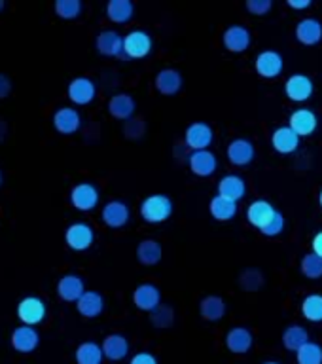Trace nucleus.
<instances>
[{
  "mask_svg": "<svg viewBox=\"0 0 322 364\" xmlns=\"http://www.w3.org/2000/svg\"><path fill=\"white\" fill-rule=\"evenodd\" d=\"M173 215V201L165 193H152L142 199L141 216L148 224H161Z\"/></svg>",
  "mask_w": 322,
  "mask_h": 364,
  "instance_id": "1",
  "label": "nucleus"
},
{
  "mask_svg": "<svg viewBox=\"0 0 322 364\" xmlns=\"http://www.w3.org/2000/svg\"><path fill=\"white\" fill-rule=\"evenodd\" d=\"M184 141H186V146L192 148L193 152L209 150V146L215 141V129L207 122H193L186 127Z\"/></svg>",
  "mask_w": 322,
  "mask_h": 364,
  "instance_id": "2",
  "label": "nucleus"
},
{
  "mask_svg": "<svg viewBox=\"0 0 322 364\" xmlns=\"http://www.w3.org/2000/svg\"><path fill=\"white\" fill-rule=\"evenodd\" d=\"M154 48L152 36L146 31H131L124 36V53L131 59H142V57L150 55Z\"/></svg>",
  "mask_w": 322,
  "mask_h": 364,
  "instance_id": "3",
  "label": "nucleus"
},
{
  "mask_svg": "<svg viewBox=\"0 0 322 364\" xmlns=\"http://www.w3.org/2000/svg\"><path fill=\"white\" fill-rule=\"evenodd\" d=\"M256 73L260 74L262 78L272 80L277 78L279 74L283 73L284 68V59L283 55L275 50H264L256 55L254 61Z\"/></svg>",
  "mask_w": 322,
  "mask_h": 364,
  "instance_id": "4",
  "label": "nucleus"
},
{
  "mask_svg": "<svg viewBox=\"0 0 322 364\" xmlns=\"http://www.w3.org/2000/svg\"><path fill=\"white\" fill-rule=\"evenodd\" d=\"M315 85L313 80L306 74H292L286 82H284V95L289 97L290 101L294 102H306L311 99Z\"/></svg>",
  "mask_w": 322,
  "mask_h": 364,
  "instance_id": "5",
  "label": "nucleus"
},
{
  "mask_svg": "<svg viewBox=\"0 0 322 364\" xmlns=\"http://www.w3.org/2000/svg\"><path fill=\"white\" fill-rule=\"evenodd\" d=\"M252 36L250 31L245 25H230L222 34V44L232 53H243L250 48Z\"/></svg>",
  "mask_w": 322,
  "mask_h": 364,
  "instance_id": "6",
  "label": "nucleus"
},
{
  "mask_svg": "<svg viewBox=\"0 0 322 364\" xmlns=\"http://www.w3.org/2000/svg\"><path fill=\"white\" fill-rule=\"evenodd\" d=\"M93 239H95L93 228L90 224H85V222H74L65 232V241L74 250L90 249L91 245H93Z\"/></svg>",
  "mask_w": 322,
  "mask_h": 364,
  "instance_id": "7",
  "label": "nucleus"
},
{
  "mask_svg": "<svg viewBox=\"0 0 322 364\" xmlns=\"http://www.w3.org/2000/svg\"><path fill=\"white\" fill-rule=\"evenodd\" d=\"M300 139L301 136L290 125H281L272 133V146L281 156H289L300 148Z\"/></svg>",
  "mask_w": 322,
  "mask_h": 364,
  "instance_id": "8",
  "label": "nucleus"
},
{
  "mask_svg": "<svg viewBox=\"0 0 322 364\" xmlns=\"http://www.w3.org/2000/svg\"><path fill=\"white\" fill-rule=\"evenodd\" d=\"M133 304L141 311L152 313L154 309L161 306V292L154 283H142L133 292Z\"/></svg>",
  "mask_w": 322,
  "mask_h": 364,
  "instance_id": "9",
  "label": "nucleus"
},
{
  "mask_svg": "<svg viewBox=\"0 0 322 364\" xmlns=\"http://www.w3.org/2000/svg\"><path fill=\"white\" fill-rule=\"evenodd\" d=\"M17 315H19L23 324H28V326L38 324L45 317V304L40 298H36V296H27V298H23L19 301Z\"/></svg>",
  "mask_w": 322,
  "mask_h": 364,
  "instance_id": "10",
  "label": "nucleus"
},
{
  "mask_svg": "<svg viewBox=\"0 0 322 364\" xmlns=\"http://www.w3.org/2000/svg\"><path fill=\"white\" fill-rule=\"evenodd\" d=\"M70 201L80 210L95 209L99 203V190L91 182H80L70 190Z\"/></svg>",
  "mask_w": 322,
  "mask_h": 364,
  "instance_id": "11",
  "label": "nucleus"
},
{
  "mask_svg": "<svg viewBox=\"0 0 322 364\" xmlns=\"http://www.w3.org/2000/svg\"><path fill=\"white\" fill-rule=\"evenodd\" d=\"M68 99L74 102V105H87L95 99L97 95V85L91 78H85V76H78L74 78L70 84H68Z\"/></svg>",
  "mask_w": 322,
  "mask_h": 364,
  "instance_id": "12",
  "label": "nucleus"
},
{
  "mask_svg": "<svg viewBox=\"0 0 322 364\" xmlns=\"http://www.w3.org/2000/svg\"><path fill=\"white\" fill-rule=\"evenodd\" d=\"M226 156L230 159V164L237 165V167H245L249 165L256 156L254 144L249 139H233L226 148Z\"/></svg>",
  "mask_w": 322,
  "mask_h": 364,
  "instance_id": "13",
  "label": "nucleus"
},
{
  "mask_svg": "<svg viewBox=\"0 0 322 364\" xmlns=\"http://www.w3.org/2000/svg\"><path fill=\"white\" fill-rule=\"evenodd\" d=\"M188 165L193 175L205 178V176L215 175V171L218 169V158L210 150H198V152L190 154Z\"/></svg>",
  "mask_w": 322,
  "mask_h": 364,
  "instance_id": "14",
  "label": "nucleus"
},
{
  "mask_svg": "<svg viewBox=\"0 0 322 364\" xmlns=\"http://www.w3.org/2000/svg\"><path fill=\"white\" fill-rule=\"evenodd\" d=\"M102 222L107 224L108 228H124L127 222H129L131 210L127 207V203L119 201V199H112L108 201L101 210Z\"/></svg>",
  "mask_w": 322,
  "mask_h": 364,
  "instance_id": "15",
  "label": "nucleus"
},
{
  "mask_svg": "<svg viewBox=\"0 0 322 364\" xmlns=\"http://www.w3.org/2000/svg\"><path fill=\"white\" fill-rule=\"evenodd\" d=\"M289 125L300 136H309L317 131L318 118L317 114L309 110V108H298V110L290 114Z\"/></svg>",
  "mask_w": 322,
  "mask_h": 364,
  "instance_id": "16",
  "label": "nucleus"
},
{
  "mask_svg": "<svg viewBox=\"0 0 322 364\" xmlns=\"http://www.w3.org/2000/svg\"><path fill=\"white\" fill-rule=\"evenodd\" d=\"M296 40L304 46H317L322 40V23L317 17H304L296 25Z\"/></svg>",
  "mask_w": 322,
  "mask_h": 364,
  "instance_id": "17",
  "label": "nucleus"
},
{
  "mask_svg": "<svg viewBox=\"0 0 322 364\" xmlns=\"http://www.w3.org/2000/svg\"><path fill=\"white\" fill-rule=\"evenodd\" d=\"M254 343L252 332L245 326H233L227 330L226 334V347L233 355H247L250 351V347Z\"/></svg>",
  "mask_w": 322,
  "mask_h": 364,
  "instance_id": "18",
  "label": "nucleus"
},
{
  "mask_svg": "<svg viewBox=\"0 0 322 364\" xmlns=\"http://www.w3.org/2000/svg\"><path fill=\"white\" fill-rule=\"evenodd\" d=\"M97 51L107 57L124 55V36L116 31H102L97 34Z\"/></svg>",
  "mask_w": 322,
  "mask_h": 364,
  "instance_id": "19",
  "label": "nucleus"
},
{
  "mask_svg": "<svg viewBox=\"0 0 322 364\" xmlns=\"http://www.w3.org/2000/svg\"><path fill=\"white\" fill-rule=\"evenodd\" d=\"M182 84H184V80L176 68H161L156 74V90L165 97L176 95L182 90Z\"/></svg>",
  "mask_w": 322,
  "mask_h": 364,
  "instance_id": "20",
  "label": "nucleus"
},
{
  "mask_svg": "<svg viewBox=\"0 0 322 364\" xmlns=\"http://www.w3.org/2000/svg\"><path fill=\"white\" fill-rule=\"evenodd\" d=\"M245 193H247V182L241 175L230 173L218 181V196H222V198L232 199L237 203L239 199L245 198Z\"/></svg>",
  "mask_w": 322,
  "mask_h": 364,
  "instance_id": "21",
  "label": "nucleus"
},
{
  "mask_svg": "<svg viewBox=\"0 0 322 364\" xmlns=\"http://www.w3.org/2000/svg\"><path fill=\"white\" fill-rule=\"evenodd\" d=\"M38 332L33 328V326H28V324H21V326H17L14 330V334H11V346L14 349L19 353H31L36 349L38 346Z\"/></svg>",
  "mask_w": 322,
  "mask_h": 364,
  "instance_id": "22",
  "label": "nucleus"
},
{
  "mask_svg": "<svg viewBox=\"0 0 322 364\" xmlns=\"http://www.w3.org/2000/svg\"><path fill=\"white\" fill-rule=\"evenodd\" d=\"M275 210L277 209H275L267 199H256V201H252V203L249 205V209H247V220H249L254 228L262 230L267 222L272 220V216L275 215Z\"/></svg>",
  "mask_w": 322,
  "mask_h": 364,
  "instance_id": "23",
  "label": "nucleus"
},
{
  "mask_svg": "<svg viewBox=\"0 0 322 364\" xmlns=\"http://www.w3.org/2000/svg\"><path fill=\"white\" fill-rule=\"evenodd\" d=\"M80 124H82L80 112L73 107H63L53 114V125L59 133L70 135V133L80 129Z\"/></svg>",
  "mask_w": 322,
  "mask_h": 364,
  "instance_id": "24",
  "label": "nucleus"
},
{
  "mask_svg": "<svg viewBox=\"0 0 322 364\" xmlns=\"http://www.w3.org/2000/svg\"><path fill=\"white\" fill-rule=\"evenodd\" d=\"M84 292V281H82V277H78V275H73V273H68V275L61 277L59 279V283H57V294L61 296L63 300L78 301Z\"/></svg>",
  "mask_w": 322,
  "mask_h": 364,
  "instance_id": "25",
  "label": "nucleus"
},
{
  "mask_svg": "<svg viewBox=\"0 0 322 364\" xmlns=\"http://www.w3.org/2000/svg\"><path fill=\"white\" fill-rule=\"evenodd\" d=\"M136 102L129 93H116V95L108 101V112L112 114L114 118L118 119H131L135 114Z\"/></svg>",
  "mask_w": 322,
  "mask_h": 364,
  "instance_id": "26",
  "label": "nucleus"
},
{
  "mask_svg": "<svg viewBox=\"0 0 322 364\" xmlns=\"http://www.w3.org/2000/svg\"><path fill=\"white\" fill-rule=\"evenodd\" d=\"M104 357L110 360H122L129 355V341L122 334H110L107 336L101 343Z\"/></svg>",
  "mask_w": 322,
  "mask_h": 364,
  "instance_id": "27",
  "label": "nucleus"
},
{
  "mask_svg": "<svg viewBox=\"0 0 322 364\" xmlns=\"http://www.w3.org/2000/svg\"><path fill=\"white\" fill-rule=\"evenodd\" d=\"M199 313H201V317L205 321L216 323V321H220L226 315V301H224V298L216 294L205 296L203 300L199 301Z\"/></svg>",
  "mask_w": 322,
  "mask_h": 364,
  "instance_id": "28",
  "label": "nucleus"
},
{
  "mask_svg": "<svg viewBox=\"0 0 322 364\" xmlns=\"http://www.w3.org/2000/svg\"><path fill=\"white\" fill-rule=\"evenodd\" d=\"M76 307H78L80 315L93 318L97 315H101L102 309H104V298L95 290H85L82 298L76 301Z\"/></svg>",
  "mask_w": 322,
  "mask_h": 364,
  "instance_id": "29",
  "label": "nucleus"
},
{
  "mask_svg": "<svg viewBox=\"0 0 322 364\" xmlns=\"http://www.w3.org/2000/svg\"><path fill=\"white\" fill-rule=\"evenodd\" d=\"M161 256H163V249L156 239H142L136 247V258L142 266H156L161 262Z\"/></svg>",
  "mask_w": 322,
  "mask_h": 364,
  "instance_id": "30",
  "label": "nucleus"
},
{
  "mask_svg": "<svg viewBox=\"0 0 322 364\" xmlns=\"http://www.w3.org/2000/svg\"><path fill=\"white\" fill-rule=\"evenodd\" d=\"M209 213L215 220H232V218H235V215H237V203L232 201V199L222 198V196H215V198L210 199Z\"/></svg>",
  "mask_w": 322,
  "mask_h": 364,
  "instance_id": "31",
  "label": "nucleus"
},
{
  "mask_svg": "<svg viewBox=\"0 0 322 364\" xmlns=\"http://www.w3.org/2000/svg\"><path fill=\"white\" fill-rule=\"evenodd\" d=\"M309 341V332L300 324H290L283 332V346L286 351L298 353Z\"/></svg>",
  "mask_w": 322,
  "mask_h": 364,
  "instance_id": "32",
  "label": "nucleus"
},
{
  "mask_svg": "<svg viewBox=\"0 0 322 364\" xmlns=\"http://www.w3.org/2000/svg\"><path fill=\"white\" fill-rule=\"evenodd\" d=\"M107 16L114 23H129L135 16V4L131 0H110L107 4Z\"/></svg>",
  "mask_w": 322,
  "mask_h": 364,
  "instance_id": "33",
  "label": "nucleus"
},
{
  "mask_svg": "<svg viewBox=\"0 0 322 364\" xmlns=\"http://www.w3.org/2000/svg\"><path fill=\"white\" fill-rule=\"evenodd\" d=\"M104 358L102 347L95 341H84L76 349V363L78 364H101Z\"/></svg>",
  "mask_w": 322,
  "mask_h": 364,
  "instance_id": "34",
  "label": "nucleus"
},
{
  "mask_svg": "<svg viewBox=\"0 0 322 364\" xmlns=\"http://www.w3.org/2000/svg\"><path fill=\"white\" fill-rule=\"evenodd\" d=\"M301 313L309 323H322V294H309L301 301Z\"/></svg>",
  "mask_w": 322,
  "mask_h": 364,
  "instance_id": "35",
  "label": "nucleus"
},
{
  "mask_svg": "<svg viewBox=\"0 0 322 364\" xmlns=\"http://www.w3.org/2000/svg\"><path fill=\"white\" fill-rule=\"evenodd\" d=\"M298 364H322V346L317 341H307L300 351L296 353Z\"/></svg>",
  "mask_w": 322,
  "mask_h": 364,
  "instance_id": "36",
  "label": "nucleus"
},
{
  "mask_svg": "<svg viewBox=\"0 0 322 364\" xmlns=\"http://www.w3.org/2000/svg\"><path fill=\"white\" fill-rule=\"evenodd\" d=\"M301 273L307 279H321L322 277V258L315 252H309L301 258L300 262Z\"/></svg>",
  "mask_w": 322,
  "mask_h": 364,
  "instance_id": "37",
  "label": "nucleus"
},
{
  "mask_svg": "<svg viewBox=\"0 0 322 364\" xmlns=\"http://www.w3.org/2000/svg\"><path fill=\"white\" fill-rule=\"evenodd\" d=\"M239 284H241V289L247 290V292H256V290H260L262 284H264V275H262L260 269L250 267V269H245V272L241 273Z\"/></svg>",
  "mask_w": 322,
  "mask_h": 364,
  "instance_id": "38",
  "label": "nucleus"
},
{
  "mask_svg": "<svg viewBox=\"0 0 322 364\" xmlns=\"http://www.w3.org/2000/svg\"><path fill=\"white\" fill-rule=\"evenodd\" d=\"M150 323L156 328H169L171 324L175 323V311L169 306H159L158 309H154L150 313Z\"/></svg>",
  "mask_w": 322,
  "mask_h": 364,
  "instance_id": "39",
  "label": "nucleus"
},
{
  "mask_svg": "<svg viewBox=\"0 0 322 364\" xmlns=\"http://www.w3.org/2000/svg\"><path fill=\"white\" fill-rule=\"evenodd\" d=\"M57 16L63 19H74L82 11V2L80 0H57L55 2Z\"/></svg>",
  "mask_w": 322,
  "mask_h": 364,
  "instance_id": "40",
  "label": "nucleus"
},
{
  "mask_svg": "<svg viewBox=\"0 0 322 364\" xmlns=\"http://www.w3.org/2000/svg\"><path fill=\"white\" fill-rule=\"evenodd\" d=\"M284 230V216L281 210H275V215L272 216V220L267 222L266 226L262 228L260 232L266 235V237H275V235H281Z\"/></svg>",
  "mask_w": 322,
  "mask_h": 364,
  "instance_id": "41",
  "label": "nucleus"
},
{
  "mask_svg": "<svg viewBox=\"0 0 322 364\" xmlns=\"http://www.w3.org/2000/svg\"><path fill=\"white\" fill-rule=\"evenodd\" d=\"M247 10L252 16H266L267 11L272 10V0H247Z\"/></svg>",
  "mask_w": 322,
  "mask_h": 364,
  "instance_id": "42",
  "label": "nucleus"
},
{
  "mask_svg": "<svg viewBox=\"0 0 322 364\" xmlns=\"http://www.w3.org/2000/svg\"><path fill=\"white\" fill-rule=\"evenodd\" d=\"M129 364H159V363H158V358L154 357L152 353L141 351V353H136V355H133V357H131Z\"/></svg>",
  "mask_w": 322,
  "mask_h": 364,
  "instance_id": "43",
  "label": "nucleus"
},
{
  "mask_svg": "<svg viewBox=\"0 0 322 364\" xmlns=\"http://www.w3.org/2000/svg\"><path fill=\"white\" fill-rule=\"evenodd\" d=\"M286 4H289V8H292V10H307V8H311L313 2L311 0H289Z\"/></svg>",
  "mask_w": 322,
  "mask_h": 364,
  "instance_id": "44",
  "label": "nucleus"
},
{
  "mask_svg": "<svg viewBox=\"0 0 322 364\" xmlns=\"http://www.w3.org/2000/svg\"><path fill=\"white\" fill-rule=\"evenodd\" d=\"M10 91H11V82L8 80L6 74H0V99L8 95Z\"/></svg>",
  "mask_w": 322,
  "mask_h": 364,
  "instance_id": "45",
  "label": "nucleus"
},
{
  "mask_svg": "<svg viewBox=\"0 0 322 364\" xmlns=\"http://www.w3.org/2000/svg\"><path fill=\"white\" fill-rule=\"evenodd\" d=\"M311 247H313V252L322 258V232L315 233V237H313L311 241Z\"/></svg>",
  "mask_w": 322,
  "mask_h": 364,
  "instance_id": "46",
  "label": "nucleus"
},
{
  "mask_svg": "<svg viewBox=\"0 0 322 364\" xmlns=\"http://www.w3.org/2000/svg\"><path fill=\"white\" fill-rule=\"evenodd\" d=\"M318 203H321V207H322V190H321V193H318Z\"/></svg>",
  "mask_w": 322,
  "mask_h": 364,
  "instance_id": "47",
  "label": "nucleus"
},
{
  "mask_svg": "<svg viewBox=\"0 0 322 364\" xmlns=\"http://www.w3.org/2000/svg\"><path fill=\"white\" fill-rule=\"evenodd\" d=\"M264 364H281V363H275V360H267V363H264Z\"/></svg>",
  "mask_w": 322,
  "mask_h": 364,
  "instance_id": "48",
  "label": "nucleus"
},
{
  "mask_svg": "<svg viewBox=\"0 0 322 364\" xmlns=\"http://www.w3.org/2000/svg\"><path fill=\"white\" fill-rule=\"evenodd\" d=\"M2 8H4V2H2V0H0V10H2Z\"/></svg>",
  "mask_w": 322,
  "mask_h": 364,
  "instance_id": "49",
  "label": "nucleus"
},
{
  "mask_svg": "<svg viewBox=\"0 0 322 364\" xmlns=\"http://www.w3.org/2000/svg\"><path fill=\"white\" fill-rule=\"evenodd\" d=\"M0 184H2V171H0Z\"/></svg>",
  "mask_w": 322,
  "mask_h": 364,
  "instance_id": "50",
  "label": "nucleus"
}]
</instances>
